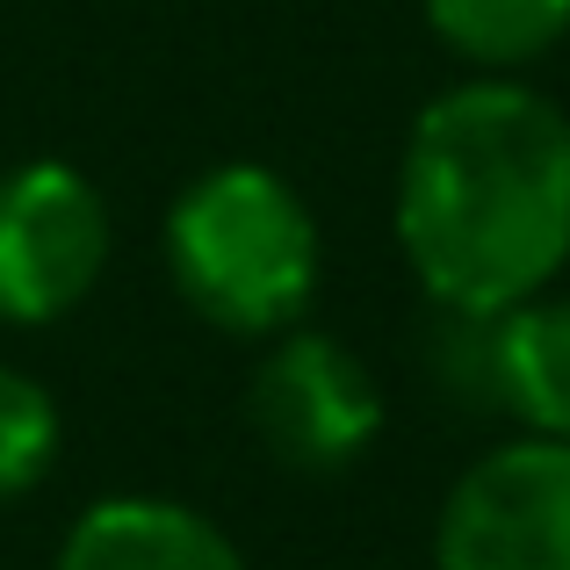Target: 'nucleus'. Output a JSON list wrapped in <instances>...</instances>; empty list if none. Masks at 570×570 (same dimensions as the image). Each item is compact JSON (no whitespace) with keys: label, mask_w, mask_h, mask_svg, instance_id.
Instances as JSON below:
<instances>
[{"label":"nucleus","mask_w":570,"mask_h":570,"mask_svg":"<svg viewBox=\"0 0 570 570\" xmlns=\"http://www.w3.org/2000/svg\"><path fill=\"white\" fill-rule=\"evenodd\" d=\"M167 275L203 325L232 340H275L311 311L325 238L311 203L275 167L224 159L203 167L167 209Z\"/></svg>","instance_id":"f03ea898"},{"label":"nucleus","mask_w":570,"mask_h":570,"mask_svg":"<svg viewBox=\"0 0 570 570\" xmlns=\"http://www.w3.org/2000/svg\"><path fill=\"white\" fill-rule=\"evenodd\" d=\"M246 426L282 470L296 476H333L376 448L383 433V390L368 376V362L333 333H289L267 340V354L253 362L246 383Z\"/></svg>","instance_id":"20e7f679"},{"label":"nucleus","mask_w":570,"mask_h":570,"mask_svg":"<svg viewBox=\"0 0 570 570\" xmlns=\"http://www.w3.org/2000/svg\"><path fill=\"white\" fill-rule=\"evenodd\" d=\"M109 267V203L66 159L0 174V325H51L95 296Z\"/></svg>","instance_id":"39448f33"},{"label":"nucleus","mask_w":570,"mask_h":570,"mask_svg":"<svg viewBox=\"0 0 570 570\" xmlns=\"http://www.w3.org/2000/svg\"><path fill=\"white\" fill-rule=\"evenodd\" d=\"M58 397L29 368L0 362V505L29 499L58 462Z\"/></svg>","instance_id":"9d476101"},{"label":"nucleus","mask_w":570,"mask_h":570,"mask_svg":"<svg viewBox=\"0 0 570 570\" xmlns=\"http://www.w3.org/2000/svg\"><path fill=\"white\" fill-rule=\"evenodd\" d=\"M51 570H246V557L195 505L159 491H116L66 528Z\"/></svg>","instance_id":"423d86ee"},{"label":"nucleus","mask_w":570,"mask_h":570,"mask_svg":"<svg viewBox=\"0 0 570 570\" xmlns=\"http://www.w3.org/2000/svg\"><path fill=\"white\" fill-rule=\"evenodd\" d=\"M499 318L505 311H462L433 304L419 325V368L426 390L455 412H505V362H499Z\"/></svg>","instance_id":"1a4fd4ad"},{"label":"nucleus","mask_w":570,"mask_h":570,"mask_svg":"<svg viewBox=\"0 0 570 570\" xmlns=\"http://www.w3.org/2000/svg\"><path fill=\"white\" fill-rule=\"evenodd\" d=\"M433 570H570V441L520 426L448 484Z\"/></svg>","instance_id":"7ed1b4c3"},{"label":"nucleus","mask_w":570,"mask_h":570,"mask_svg":"<svg viewBox=\"0 0 570 570\" xmlns=\"http://www.w3.org/2000/svg\"><path fill=\"white\" fill-rule=\"evenodd\" d=\"M426 304L513 311L570 267V116L520 72H470L419 109L390 188Z\"/></svg>","instance_id":"f257e3e1"},{"label":"nucleus","mask_w":570,"mask_h":570,"mask_svg":"<svg viewBox=\"0 0 570 570\" xmlns=\"http://www.w3.org/2000/svg\"><path fill=\"white\" fill-rule=\"evenodd\" d=\"M426 29L470 72H528L570 37V0H426Z\"/></svg>","instance_id":"6e6552de"},{"label":"nucleus","mask_w":570,"mask_h":570,"mask_svg":"<svg viewBox=\"0 0 570 570\" xmlns=\"http://www.w3.org/2000/svg\"><path fill=\"white\" fill-rule=\"evenodd\" d=\"M505 362V419L528 433L570 441V296H528L499 318Z\"/></svg>","instance_id":"0eeeda50"}]
</instances>
